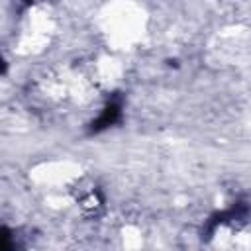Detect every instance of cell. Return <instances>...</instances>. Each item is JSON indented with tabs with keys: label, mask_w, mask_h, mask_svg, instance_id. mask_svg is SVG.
<instances>
[{
	"label": "cell",
	"mask_w": 251,
	"mask_h": 251,
	"mask_svg": "<svg viewBox=\"0 0 251 251\" xmlns=\"http://www.w3.org/2000/svg\"><path fill=\"white\" fill-rule=\"evenodd\" d=\"M118 116H120V104H118V102H110V104L104 108L102 116L96 120L94 131H96V129H102V127H108L110 124H114V122L118 120Z\"/></svg>",
	"instance_id": "6da1fadb"
}]
</instances>
